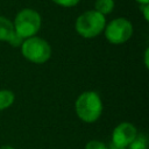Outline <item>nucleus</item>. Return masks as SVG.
<instances>
[{
	"label": "nucleus",
	"instance_id": "obj_1",
	"mask_svg": "<svg viewBox=\"0 0 149 149\" xmlns=\"http://www.w3.org/2000/svg\"><path fill=\"white\" fill-rule=\"evenodd\" d=\"M74 111L77 116L86 122H95L102 113V101L100 95L94 91H85L80 93L74 102Z\"/></svg>",
	"mask_w": 149,
	"mask_h": 149
},
{
	"label": "nucleus",
	"instance_id": "obj_2",
	"mask_svg": "<svg viewBox=\"0 0 149 149\" xmlns=\"http://www.w3.org/2000/svg\"><path fill=\"white\" fill-rule=\"evenodd\" d=\"M106 23V16L94 9H90L76 19L74 29L77 34L84 38H94L104 31Z\"/></svg>",
	"mask_w": 149,
	"mask_h": 149
},
{
	"label": "nucleus",
	"instance_id": "obj_3",
	"mask_svg": "<svg viewBox=\"0 0 149 149\" xmlns=\"http://www.w3.org/2000/svg\"><path fill=\"white\" fill-rule=\"evenodd\" d=\"M13 26L15 33L24 40L36 36L42 26V17L37 10L33 8H23L15 15Z\"/></svg>",
	"mask_w": 149,
	"mask_h": 149
},
{
	"label": "nucleus",
	"instance_id": "obj_4",
	"mask_svg": "<svg viewBox=\"0 0 149 149\" xmlns=\"http://www.w3.org/2000/svg\"><path fill=\"white\" fill-rule=\"evenodd\" d=\"M22 56L35 64H43L51 57V47L42 37L31 36L24 38L21 44Z\"/></svg>",
	"mask_w": 149,
	"mask_h": 149
},
{
	"label": "nucleus",
	"instance_id": "obj_5",
	"mask_svg": "<svg viewBox=\"0 0 149 149\" xmlns=\"http://www.w3.org/2000/svg\"><path fill=\"white\" fill-rule=\"evenodd\" d=\"M133 24L126 17H115L108 23H106L104 34L106 40L112 44L126 43L133 36Z\"/></svg>",
	"mask_w": 149,
	"mask_h": 149
},
{
	"label": "nucleus",
	"instance_id": "obj_6",
	"mask_svg": "<svg viewBox=\"0 0 149 149\" xmlns=\"http://www.w3.org/2000/svg\"><path fill=\"white\" fill-rule=\"evenodd\" d=\"M137 129L130 122H121L119 123L112 132V144L119 148H125L129 146V143L136 137Z\"/></svg>",
	"mask_w": 149,
	"mask_h": 149
},
{
	"label": "nucleus",
	"instance_id": "obj_7",
	"mask_svg": "<svg viewBox=\"0 0 149 149\" xmlns=\"http://www.w3.org/2000/svg\"><path fill=\"white\" fill-rule=\"evenodd\" d=\"M14 35H15V30L13 22L8 17L0 15V41L8 43Z\"/></svg>",
	"mask_w": 149,
	"mask_h": 149
},
{
	"label": "nucleus",
	"instance_id": "obj_8",
	"mask_svg": "<svg viewBox=\"0 0 149 149\" xmlns=\"http://www.w3.org/2000/svg\"><path fill=\"white\" fill-rule=\"evenodd\" d=\"M114 7H115L114 0H95L94 1V10L102 14L104 16L112 13Z\"/></svg>",
	"mask_w": 149,
	"mask_h": 149
},
{
	"label": "nucleus",
	"instance_id": "obj_9",
	"mask_svg": "<svg viewBox=\"0 0 149 149\" xmlns=\"http://www.w3.org/2000/svg\"><path fill=\"white\" fill-rule=\"evenodd\" d=\"M15 95L10 90H0V111H3L13 105Z\"/></svg>",
	"mask_w": 149,
	"mask_h": 149
},
{
	"label": "nucleus",
	"instance_id": "obj_10",
	"mask_svg": "<svg viewBox=\"0 0 149 149\" xmlns=\"http://www.w3.org/2000/svg\"><path fill=\"white\" fill-rule=\"evenodd\" d=\"M148 148V139L144 134H139L136 137L129 143L127 149H147Z\"/></svg>",
	"mask_w": 149,
	"mask_h": 149
},
{
	"label": "nucleus",
	"instance_id": "obj_11",
	"mask_svg": "<svg viewBox=\"0 0 149 149\" xmlns=\"http://www.w3.org/2000/svg\"><path fill=\"white\" fill-rule=\"evenodd\" d=\"M54 3H56L57 6L64 7V8H71L77 6L81 0H51Z\"/></svg>",
	"mask_w": 149,
	"mask_h": 149
},
{
	"label": "nucleus",
	"instance_id": "obj_12",
	"mask_svg": "<svg viewBox=\"0 0 149 149\" xmlns=\"http://www.w3.org/2000/svg\"><path fill=\"white\" fill-rule=\"evenodd\" d=\"M85 149H108V147L99 140H91L85 144Z\"/></svg>",
	"mask_w": 149,
	"mask_h": 149
},
{
	"label": "nucleus",
	"instance_id": "obj_13",
	"mask_svg": "<svg viewBox=\"0 0 149 149\" xmlns=\"http://www.w3.org/2000/svg\"><path fill=\"white\" fill-rule=\"evenodd\" d=\"M22 42H23V38H22L21 36H19V35L15 33V35L12 37V40H10L8 43H9L12 47H14V48H17V47H21Z\"/></svg>",
	"mask_w": 149,
	"mask_h": 149
},
{
	"label": "nucleus",
	"instance_id": "obj_14",
	"mask_svg": "<svg viewBox=\"0 0 149 149\" xmlns=\"http://www.w3.org/2000/svg\"><path fill=\"white\" fill-rule=\"evenodd\" d=\"M140 9L143 14V17L146 21H149V3H144V5H140Z\"/></svg>",
	"mask_w": 149,
	"mask_h": 149
},
{
	"label": "nucleus",
	"instance_id": "obj_15",
	"mask_svg": "<svg viewBox=\"0 0 149 149\" xmlns=\"http://www.w3.org/2000/svg\"><path fill=\"white\" fill-rule=\"evenodd\" d=\"M148 54H149V50L146 49V52H144V64H146V68H148Z\"/></svg>",
	"mask_w": 149,
	"mask_h": 149
},
{
	"label": "nucleus",
	"instance_id": "obj_16",
	"mask_svg": "<svg viewBox=\"0 0 149 149\" xmlns=\"http://www.w3.org/2000/svg\"><path fill=\"white\" fill-rule=\"evenodd\" d=\"M139 5H144V3H149V0H135Z\"/></svg>",
	"mask_w": 149,
	"mask_h": 149
},
{
	"label": "nucleus",
	"instance_id": "obj_17",
	"mask_svg": "<svg viewBox=\"0 0 149 149\" xmlns=\"http://www.w3.org/2000/svg\"><path fill=\"white\" fill-rule=\"evenodd\" d=\"M0 149H15V148H14V147H12V146L5 144V146H1V147H0Z\"/></svg>",
	"mask_w": 149,
	"mask_h": 149
},
{
	"label": "nucleus",
	"instance_id": "obj_18",
	"mask_svg": "<svg viewBox=\"0 0 149 149\" xmlns=\"http://www.w3.org/2000/svg\"><path fill=\"white\" fill-rule=\"evenodd\" d=\"M108 149H125V148H119V147H115V146H113V144L111 143V146L108 147Z\"/></svg>",
	"mask_w": 149,
	"mask_h": 149
}]
</instances>
